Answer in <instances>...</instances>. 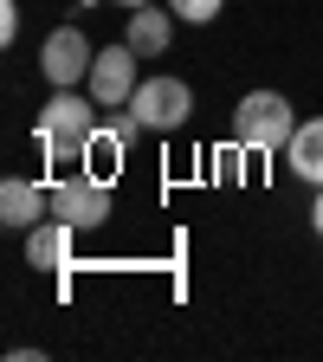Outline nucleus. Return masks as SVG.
<instances>
[{
    "instance_id": "1",
    "label": "nucleus",
    "mask_w": 323,
    "mask_h": 362,
    "mask_svg": "<svg viewBox=\"0 0 323 362\" xmlns=\"http://www.w3.org/2000/svg\"><path fill=\"white\" fill-rule=\"evenodd\" d=\"M90 104H98L90 90H52V98L39 104L33 143L59 175H78V162H90V136H98V110Z\"/></svg>"
},
{
    "instance_id": "9",
    "label": "nucleus",
    "mask_w": 323,
    "mask_h": 362,
    "mask_svg": "<svg viewBox=\"0 0 323 362\" xmlns=\"http://www.w3.org/2000/svg\"><path fill=\"white\" fill-rule=\"evenodd\" d=\"M123 39L136 45L143 59H162L168 52V39H175V7H129V26H123Z\"/></svg>"
},
{
    "instance_id": "3",
    "label": "nucleus",
    "mask_w": 323,
    "mask_h": 362,
    "mask_svg": "<svg viewBox=\"0 0 323 362\" xmlns=\"http://www.w3.org/2000/svg\"><path fill=\"white\" fill-rule=\"evenodd\" d=\"M129 117L143 123L149 136H175L181 123L194 117V90H188V78H175V71L143 78V84H136V98H129Z\"/></svg>"
},
{
    "instance_id": "7",
    "label": "nucleus",
    "mask_w": 323,
    "mask_h": 362,
    "mask_svg": "<svg viewBox=\"0 0 323 362\" xmlns=\"http://www.w3.org/2000/svg\"><path fill=\"white\" fill-rule=\"evenodd\" d=\"M45 214H52V188H39V181H26V175H7V181H0V220H7L13 233L39 226Z\"/></svg>"
},
{
    "instance_id": "13",
    "label": "nucleus",
    "mask_w": 323,
    "mask_h": 362,
    "mask_svg": "<svg viewBox=\"0 0 323 362\" xmlns=\"http://www.w3.org/2000/svg\"><path fill=\"white\" fill-rule=\"evenodd\" d=\"M310 226H317V240H323V188H317V201H310Z\"/></svg>"
},
{
    "instance_id": "4",
    "label": "nucleus",
    "mask_w": 323,
    "mask_h": 362,
    "mask_svg": "<svg viewBox=\"0 0 323 362\" xmlns=\"http://www.w3.org/2000/svg\"><path fill=\"white\" fill-rule=\"evenodd\" d=\"M143 52H136L129 39H117V45H98V59H90V98H98V110H129V98H136V84H143Z\"/></svg>"
},
{
    "instance_id": "14",
    "label": "nucleus",
    "mask_w": 323,
    "mask_h": 362,
    "mask_svg": "<svg viewBox=\"0 0 323 362\" xmlns=\"http://www.w3.org/2000/svg\"><path fill=\"white\" fill-rule=\"evenodd\" d=\"M117 7H149V0H117Z\"/></svg>"
},
{
    "instance_id": "6",
    "label": "nucleus",
    "mask_w": 323,
    "mask_h": 362,
    "mask_svg": "<svg viewBox=\"0 0 323 362\" xmlns=\"http://www.w3.org/2000/svg\"><path fill=\"white\" fill-rule=\"evenodd\" d=\"M90 59H98V45H90L78 26H52L45 45H39V71H45L52 90H78L90 78Z\"/></svg>"
},
{
    "instance_id": "10",
    "label": "nucleus",
    "mask_w": 323,
    "mask_h": 362,
    "mask_svg": "<svg viewBox=\"0 0 323 362\" xmlns=\"http://www.w3.org/2000/svg\"><path fill=\"white\" fill-rule=\"evenodd\" d=\"M285 162H291V175H298V181H310V188H323V117L298 123V136L285 143Z\"/></svg>"
},
{
    "instance_id": "8",
    "label": "nucleus",
    "mask_w": 323,
    "mask_h": 362,
    "mask_svg": "<svg viewBox=\"0 0 323 362\" xmlns=\"http://www.w3.org/2000/svg\"><path fill=\"white\" fill-rule=\"evenodd\" d=\"M71 233L78 226H65L59 214H45L39 226H26V265L33 272H65L71 265Z\"/></svg>"
},
{
    "instance_id": "12",
    "label": "nucleus",
    "mask_w": 323,
    "mask_h": 362,
    "mask_svg": "<svg viewBox=\"0 0 323 362\" xmlns=\"http://www.w3.org/2000/svg\"><path fill=\"white\" fill-rule=\"evenodd\" d=\"M20 39V0H0V45Z\"/></svg>"
},
{
    "instance_id": "11",
    "label": "nucleus",
    "mask_w": 323,
    "mask_h": 362,
    "mask_svg": "<svg viewBox=\"0 0 323 362\" xmlns=\"http://www.w3.org/2000/svg\"><path fill=\"white\" fill-rule=\"evenodd\" d=\"M168 7H175V20L207 26V20H220V7H226V0H168Z\"/></svg>"
},
{
    "instance_id": "5",
    "label": "nucleus",
    "mask_w": 323,
    "mask_h": 362,
    "mask_svg": "<svg viewBox=\"0 0 323 362\" xmlns=\"http://www.w3.org/2000/svg\"><path fill=\"white\" fill-rule=\"evenodd\" d=\"M45 188H52V214L65 226H78V233L110 220V181L104 175H59V181H45Z\"/></svg>"
},
{
    "instance_id": "2",
    "label": "nucleus",
    "mask_w": 323,
    "mask_h": 362,
    "mask_svg": "<svg viewBox=\"0 0 323 362\" xmlns=\"http://www.w3.org/2000/svg\"><path fill=\"white\" fill-rule=\"evenodd\" d=\"M233 136H240V149L252 156H285V143L298 136V110L285 90H246L240 110H233Z\"/></svg>"
}]
</instances>
